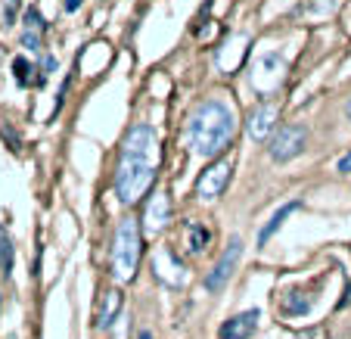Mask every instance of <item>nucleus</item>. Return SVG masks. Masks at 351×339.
<instances>
[{
  "label": "nucleus",
  "instance_id": "18",
  "mask_svg": "<svg viewBox=\"0 0 351 339\" xmlns=\"http://www.w3.org/2000/svg\"><path fill=\"white\" fill-rule=\"evenodd\" d=\"M311 305H314V299H305L302 293L283 296V312L292 314V318H298V314H308V312H311Z\"/></svg>",
  "mask_w": 351,
  "mask_h": 339
},
{
  "label": "nucleus",
  "instance_id": "1",
  "mask_svg": "<svg viewBox=\"0 0 351 339\" xmlns=\"http://www.w3.org/2000/svg\"><path fill=\"white\" fill-rule=\"evenodd\" d=\"M237 137V115L224 100H202L186 119V143L196 156L215 159Z\"/></svg>",
  "mask_w": 351,
  "mask_h": 339
},
{
  "label": "nucleus",
  "instance_id": "7",
  "mask_svg": "<svg viewBox=\"0 0 351 339\" xmlns=\"http://www.w3.org/2000/svg\"><path fill=\"white\" fill-rule=\"evenodd\" d=\"M239 255H243V239L230 237V243H227V249L221 253V259L215 261V268L206 274V290L208 293H221V290H224L227 280L233 277V268H237Z\"/></svg>",
  "mask_w": 351,
  "mask_h": 339
},
{
  "label": "nucleus",
  "instance_id": "8",
  "mask_svg": "<svg viewBox=\"0 0 351 339\" xmlns=\"http://www.w3.org/2000/svg\"><path fill=\"white\" fill-rule=\"evenodd\" d=\"M230 172H233L230 159L212 162V165L199 174V180H196V196L199 200H218L221 193L227 190V184H230Z\"/></svg>",
  "mask_w": 351,
  "mask_h": 339
},
{
  "label": "nucleus",
  "instance_id": "3",
  "mask_svg": "<svg viewBox=\"0 0 351 339\" xmlns=\"http://www.w3.org/2000/svg\"><path fill=\"white\" fill-rule=\"evenodd\" d=\"M156 165H159V162L121 156L119 168H115V196H119V202L134 206V202L143 200L156 184Z\"/></svg>",
  "mask_w": 351,
  "mask_h": 339
},
{
  "label": "nucleus",
  "instance_id": "16",
  "mask_svg": "<svg viewBox=\"0 0 351 339\" xmlns=\"http://www.w3.org/2000/svg\"><path fill=\"white\" fill-rule=\"evenodd\" d=\"M32 72H34L32 60H28V56H16V60H13V78H16V84L28 87V84H44V81H47V75H38V78H34Z\"/></svg>",
  "mask_w": 351,
  "mask_h": 339
},
{
  "label": "nucleus",
  "instance_id": "5",
  "mask_svg": "<svg viewBox=\"0 0 351 339\" xmlns=\"http://www.w3.org/2000/svg\"><path fill=\"white\" fill-rule=\"evenodd\" d=\"M121 156H134V159H149L159 162V137L149 121H134L128 128L125 140H121Z\"/></svg>",
  "mask_w": 351,
  "mask_h": 339
},
{
  "label": "nucleus",
  "instance_id": "13",
  "mask_svg": "<svg viewBox=\"0 0 351 339\" xmlns=\"http://www.w3.org/2000/svg\"><path fill=\"white\" fill-rule=\"evenodd\" d=\"M44 32H47V22L40 19L38 7H28L25 16H22L19 44L25 47V50H40V47H44Z\"/></svg>",
  "mask_w": 351,
  "mask_h": 339
},
{
  "label": "nucleus",
  "instance_id": "4",
  "mask_svg": "<svg viewBox=\"0 0 351 339\" xmlns=\"http://www.w3.org/2000/svg\"><path fill=\"white\" fill-rule=\"evenodd\" d=\"M286 78V60L280 54H261L255 56L252 72H249V81H252L255 93L261 97H271Z\"/></svg>",
  "mask_w": 351,
  "mask_h": 339
},
{
  "label": "nucleus",
  "instance_id": "22",
  "mask_svg": "<svg viewBox=\"0 0 351 339\" xmlns=\"http://www.w3.org/2000/svg\"><path fill=\"white\" fill-rule=\"evenodd\" d=\"M81 3H84V0H62V10H66V13H78Z\"/></svg>",
  "mask_w": 351,
  "mask_h": 339
},
{
  "label": "nucleus",
  "instance_id": "20",
  "mask_svg": "<svg viewBox=\"0 0 351 339\" xmlns=\"http://www.w3.org/2000/svg\"><path fill=\"white\" fill-rule=\"evenodd\" d=\"M56 66H60V60H56L53 54H47L44 60H40V75H50V72H56Z\"/></svg>",
  "mask_w": 351,
  "mask_h": 339
},
{
  "label": "nucleus",
  "instance_id": "9",
  "mask_svg": "<svg viewBox=\"0 0 351 339\" xmlns=\"http://www.w3.org/2000/svg\"><path fill=\"white\" fill-rule=\"evenodd\" d=\"M153 271H156V277L168 286H184V280H186L184 261H180L178 255H174V249H168V246H162L159 253L153 255Z\"/></svg>",
  "mask_w": 351,
  "mask_h": 339
},
{
  "label": "nucleus",
  "instance_id": "2",
  "mask_svg": "<svg viewBox=\"0 0 351 339\" xmlns=\"http://www.w3.org/2000/svg\"><path fill=\"white\" fill-rule=\"evenodd\" d=\"M140 253H143V237H140V221L137 218H121L115 227L112 239V277L119 283H131L137 277Z\"/></svg>",
  "mask_w": 351,
  "mask_h": 339
},
{
  "label": "nucleus",
  "instance_id": "12",
  "mask_svg": "<svg viewBox=\"0 0 351 339\" xmlns=\"http://www.w3.org/2000/svg\"><path fill=\"white\" fill-rule=\"evenodd\" d=\"M168 221H171V200H168V193H153L149 202H146V212H143L146 233H159Z\"/></svg>",
  "mask_w": 351,
  "mask_h": 339
},
{
  "label": "nucleus",
  "instance_id": "25",
  "mask_svg": "<svg viewBox=\"0 0 351 339\" xmlns=\"http://www.w3.org/2000/svg\"><path fill=\"white\" fill-rule=\"evenodd\" d=\"M345 115H348V121H351V97H348V103H345Z\"/></svg>",
  "mask_w": 351,
  "mask_h": 339
},
{
  "label": "nucleus",
  "instance_id": "19",
  "mask_svg": "<svg viewBox=\"0 0 351 339\" xmlns=\"http://www.w3.org/2000/svg\"><path fill=\"white\" fill-rule=\"evenodd\" d=\"M186 233H190V253H202V249L208 246V239H212V233H208L202 224H190Z\"/></svg>",
  "mask_w": 351,
  "mask_h": 339
},
{
  "label": "nucleus",
  "instance_id": "10",
  "mask_svg": "<svg viewBox=\"0 0 351 339\" xmlns=\"http://www.w3.org/2000/svg\"><path fill=\"white\" fill-rule=\"evenodd\" d=\"M274 128H277V106L274 103H261V106H255L252 113H249V121H245V131H249V137L252 140H267L274 134Z\"/></svg>",
  "mask_w": 351,
  "mask_h": 339
},
{
  "label": "nucleus",
  "instance_id": "17",
  "mask_svg": "<svg viewBox=\"0 0 351 339\" xmlns=\"http://www.w3.org/2000/svg\"><path fill=\"white\" fill-rule=\"evenodd\" d=\"M13 271V237L7 227H0V274Z\"/></svg>",
  "mask_w": 351,
  "mask_h": 339
},
{
  "label": "nucleus",
  "instance_id": "11",
  "mask_svg": "<svg viewBox=\"0 0 351 339\" xmlns=\"http://www.w3.org/2000/svg\"><path fill=\"white\" fill-rule=\"evenodd\" d=\"M258 318H261L258 308H249V312H243V314H233V318H227L224 324H221L218 339H249L255 330H258Z\"/></svg>",
  "mask_w": 351,
  "mask_h": 339
},
{
  "label": "nucleus",
  "instance_id": "24",
  "mask_svg": "<svg viewBox=\"0 0 351 339\" xmlns=\"http://www.w3.org/2000/svg\"><path fill=\"white\" fill-rule=\"evenodd\" d=\"M137 339H153V333H149V330H137Z\"/></svg>",
  "mask_w": 351,
  "mask_h": 339
},
{
  "label": "nucleus",
  "instance_id": "15",
  "mask_svg": "<svg viewBox=\"0 0 351 339\" xmlns=\"http://www.w3.org/2000/svg\"><path fill=\"white\" fill-rule=\"evenodd\" d=\"M298 209H302V202H295V200H292V202H286V206H280L277 212L271 215V221H267V224L261 227V233H258V246H267V239H271L274 233H277L280 227H283V221L289 218L292 212H298Z\"/></svg>",
  "mask_w": 351,
  "mask_h": 339
},
{
  "label": "nucleus",
  "instance_id": "23",
  "mask_svg": "<svg viewBox=\"0 0 351 339\" xmlns=\"http://www.w3.org/2000/svg\"><path fill=\"white\" fill-rule=\"evenodd\" d=\"M351 302V280H348V286H345V293H342V299H339V305H348Z\"/></svg>",
  "mask_w": 351,
  "mask_h": 339
},
{
  "label": "nucleus",
  "instance_id": "14",
  "mask_svg": "<svg viewBox=\"0 0 351 339\" xmlns=\"http://www.w3.org/2000/svg\"><path fill=\"white\" fill-rule=\"evenodd\" d=\"M121 308H125V293L121 290H106L99 296V312H97V330H109L119 320Z\"/></svg>",
  "mask_w": 351,
  "mask_h": 339
},
{
  "label": "nucleus",
  "instance_id": "6",
  "mask_svg": "<svg viewBox=\"0 0 351 339\" xmlns=\"http://www.w3.org/2000/svg\"><path fill=\"white\" fill-rule=\"evenodd\" d=\"M305 143H308L305 128L302 125H286L271 137V147L267 150H271L274 162H289V159H295V156L305 150Z\"/></svg>",
  "mask_w": 351,
  "mask_h": 339
},
{
  "label": "nucleus",
  "instance_id": "21",
  "mask_svg": "<svg viewBox=\"0 0 351 339\" xmlns=\"http://www.w3.org/2000/svg\"><path fill=\"white\" fill-rule=\"evenodd\" d=\"M336 172H339V174H351V150H348V153L342 156V159H339Z\"/></svg>",
  "mask_w": 351,
  "mask_h": 339
}]
</instances>
